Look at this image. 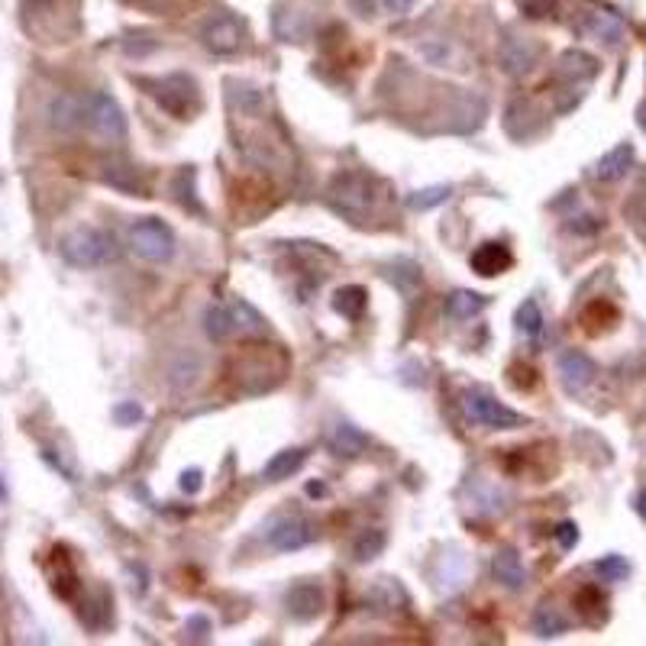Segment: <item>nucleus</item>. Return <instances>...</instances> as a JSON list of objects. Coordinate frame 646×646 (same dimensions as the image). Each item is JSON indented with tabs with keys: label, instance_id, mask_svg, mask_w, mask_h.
I'll use <instances>...</instances> for the list:
<instances>
[{
	"label": "nucleus",
	"instance_id": "f257e3e1",
	"mask_svg": "<svg viewBox=\"0 0 646 646\" xmlns=\"http://www.w3.org/2000/svg\"><path fill=\"white\" fill-rule=\"evenodd\" d=\"M62 259L75 269H94V265H107L120 255L117 239L101 227H78L65 233L59 243Z\"/></svg>",
	"mask_w": 646,
	"mask_h": 646
},
{
	"label": "nucleus",
	"instance_id": "f03ea898",
	"mask_svg": "<svg viewBox=\"0 0 646 646\" xmlns=\"http://www.w3.org/2000/svg\"><path fill=\"white\" fill-rule=\"evenodd\" d=\"M139 87H145V94L159 101V107L165 113L178 120H191V113L201 107V94H197V81L185 71H171L162 78H137Z\"/></svg>",
	"mask_w": 646,
	"mask_h": 646
},
{
	"label": "nucleus",
	"instance_id": "7ed1b4c3",
	"mask_svg": "<svg viewBox=\"0 0 646 646\" xmlns=\"http://www.w3.org/2000/svg\"><path fill=\"white\" fill-rule=\"evenodd\" d=\"M378 181L372 175H362V171H346V175H336L330 185V204L343 213V217H362L378 204Z\"/></svg>",
	"mask_w": 646,
	"mask_h": 646
},
{
	"label": "nucleus",
	"instance_id": "20e7f679",
	"mask_svg": "<svg viewBox=\"0 0 646 646\" xmlns=\"http://www.w3.org/2000/svg\"><path fill=\"white\" fill-rule=\"evenodd\" d=\"M129 249L145 262H169L171 253H175V236H171L165 220L143 217V220L129 227Z\"/></svg>",
	"mask_w": 646,
	"mask_h": 646
},
{
	"label": "nucleus",
	"instance_id": "39448f33",
	"mask_svg": "<svg viewBox=\"0 0 646 646\" xmlns=\"http://www.w3.org/2000/svg\"><path fill=\"white\" fill-rule=\"evenodd\" d=\"M462 404H466V417L476 427H488V430H518V427L527 424V417L504 408L501 401L494 398V394L482 392V388H472Z\"/></svg>",
	"mask_w": 646,
	"mask_h": 646
},
{
	"label": "nucleus",
	"instance_id": "423d86ee",
	"mask_svg": "<svg viewBox=\"0 0 646 646\" xmlns=\"http://www.w3.org/2000/svg\"><path fill=\"white\" fill-rule=\"evenodd\" d=\"M85 123L104 139H120L127 133V117L107 91H94L85 97Z\"/></svg>",
	"mask_w": 646,
	"mask_h": 646
},
{
	"label": "nucleus",
	"instance_id": "0eeeda50",
	"mask_svg": "<svg viewBox=\"0 0 646 646\" xmlns=\"http://www.w3.org/2000/svg\"><path fill=\"white\" fill-rule=\"evenodd\" d=\"M204 46L217 55H233L246 46V23L239 17H230V13H223V17L211 20L204 26V33H201Z\"/></svg>",
	"mask_w": 646,
	"mask_h": 646
},
{
	"label": "nucleus",
	"instance_id": "6e6552de",
	"mask_svg": "<svg viewBox=\"0 0 646 646\" xmlns=\"http://www.w3.org/2000/svg\"><path fill=\"white\" fill-rule=\"evenodd\" d=\"M314 527L301 518H281L272 530H269V543L278 550V553H294V550H304V546L314 543Z\"/></svg>",
	"mask_w": 646,
	"mask_h": 646
},
{
	"label": "nucleus",
	"instance_id": "1a4fd4ad",
	"mask_svg": "<svg viewBox=\"0 0 646 646\" xmlns=\"http://www.w3.org/2000/svg\"><path fill=\"white\" fill-rule=\"evenodd\" d=\"M559 375H562V385H566V392L572 394H582L588 385L595 382V362L585 356V352H578V349H569V352H562L559 356Z\"/></svg>",
	"mask_w": 646,
	"mask_h": 646
},
{
	"label": "nucleus",
	"instance_id": "9d476101",
	"mask_svg": "<svg viewBox=\"0 0 646 646\" xmlns=\"http://www.w3.org/2000/svg\"><path fill=\"white\" fill-rule=\"evenodd\" d=\"M285 608L294 621H314L317 614L323 611V588L314 582H298V585L288 588L285 595Z\"/></svg>",
	"mask_w": 646,
	"mask_h": 646
},
{
	"label": "nucleus",
	"instance_id": "9b49d317",
	"mask_svg": "<svg viewBox=\"0 0 646 646\" xmlns=\"http://www.w3.org/2000/svg\"><path fill=\"white\" fill-rule=\"evenodd\" d=\"M468 265H472V272L476 275L498 278V275L508 272L510 265H514V255H510V249L501 246V243H484V246H478L476 253H472Z\"/></svg>",
	"mask_w": 646,
	"mask_h": 646
},
{
	"label": "nucleus",
	"instance_id": "f8f14e48",
	"mask_svg": "<svg viewBox=\"0 0 646 646\" xmlns=\"http://www.w3.org/2000/svg\"><path fill=\"white\" fill-rule=\"evenodd\" d=\"M536 55H540V49H536L534 43H527V39H520V36H510V39H504L501 46V69L508 71V75H527L530 69L536 65Z\"/></svg>",
	"mask_w": 646,
	"mask_h": 646
},
{
	"label": "nucleus",
	"instance_id": "ddd939ff",
	"mask_svg": "<svg viewBox=\"0 0 646 646\" xmlns=\"http://www.w3.org/2000/svg\"><path fill=\"white\" fill-rule=\"evenodd\" d=\"M582 33L614 46V43H621L624 20L617 17V13H611V10H585V17H582Z\"/></svg>",
	"mask_w": 646,
	"mask_h": 646
},
{
	"label": "nucleus",
	"instance_id": "4468645a",
	"mask_svg": "<svg viewBox=\"0 0 646 646\" xmlns=\"http://www.w3.org/2000/svg\"><path fill=\"white\" fill-rule=\"evenodd\" d=\"M49 120L52 127L62 129V133H75L78 127H85V101L71 97V94H62L59 101L49 107Z\"/></svg>",
	"mask_w": 646,
	"mask_h": 646
},
{
	"label": "nucleus",
	"instance_id": "2eb2a0df",
	"mask_svg": "<svg viewBox=\"0 0 646 646\" xmlns=\"http://www.w3.org/2000/svg\"><path fill=\"white\" fill-rule=\"evenodd\" d=\"M630 169H634V145L621 143V145H614L608 155H601V162L595 165V178L617 181V178H624Z\"/></svg>",
	"mask_w": 646,
	"mask_h": 646
},
{
	"label": "nucleus",
	"instance_id": "dca6fc26",
	"mask_svg": "<svg viewBox=\"0 0 646 646\" xmlns=\"http://www.w3.org/2000/svg\"><path fill=\"white\" fill-rule=\"evenodd\" d=\"M327 443L336 456H359V452L369 446V436L352 424H333L330 434H327Z\"/></svg>",
	"mask_w": 646,
	"mask_h": 646
},
{
	"label": "nucleus",
	"instance_id": "f3484780",
	"mask_svg": "<svg viewBox=\"0 0 646 646\" xmlns=\"http://www.w3.org/2000/svg\"><path fill=\"white\" fill-rule=\"evenodd\" d=\"M272 26L285 43H301V39H307V33H311V17H307L304 10L281 7L278 13H275Z\"/></svg>",
	"mask_w": 646,
	"mask_h": 646
},
{
	"label": "nucleus",
	"instance_id": "a211bd4d",
	"mask_svg": "<svg viewBox=\"0 0 646 646\" xmlns=\"http://www.w3.org/2000/svg\"><path fill=\"white\" fill-rule=\"evenodd\" d=\"M492 572H494V578L501 582V585H508V588H524V582H527V569H524V562H520V556L514 553V550H501V553L494 556V562H492Z\"/></svg>",
	"mask_w": 646,
	"mask_h": 646
},
{
	"label": "nucleus",
	"instance_id": "6ab92c4d",
	"mask_svg": "<svg viewBox=\"0 0 646 646\" xmlns=\"http://www.w3.org/2000/svg\"><path fill=\"white\" fill-rule=\"evenodd\" d=\"M366 304H369V291L362 285H346L333 294V311L346 320H359V317L366 314Z\"/></svg>",
	"mask_w": 646,
	"mask_h": 646
},
{
	"label": "nucleus",
	"instance_id": "aec40b11",
	"mask_svg": "<svg viewBox=\"0 0 646 646\" xmlns=\"http://www.w3.org/2000/svg\"><path fill=\"white\" fill-rule=\"evenodd\" d=\"M304 462H307V450H301V446L281 450V452H275V460L265 466V478H269V482H285V478L294 476Z\"/></svg>",
	"mask_w": 646,
	"mask_h": 646
},
{
	"label": "nucleus",
	"instance_id": "412c9836",
	"mask_svg": "<svg viewBox=\"0 0 646 646\" xmlns=\"http://www.w3.org/2000/svg\"><path fill=\"white\" fill-rule=\"evenodd\" d=\"M559 75L572 78V81H585V78L598 75V62L592 59V55H585V52L569 49L559 55Z\"/></svg>",
	"mask_w": 646,
	"mask_h": 646
},
{
	"label": "nucleus",
	"instance_id": "4be33fe9",
	"mask_svg": "<svg viewBox=\"0 0 646 646\" xmlns=\"http://www.w3.org/2000/svg\"><path fill=\"white\" fill-rule=\"evenodd\" d=\"M484 307V298L476 291H452L446 298V317L450 320H472Z\"/></svg>",
	"mask_w": 646,
	"mask_h": 646
},
{
	"label": "nucleus",
	"instance_id": "5701e85b",
	"mask_svg": "<svg viewBox=\"0 0 646 646\" xmlns=\"http://www.w3.org/2000/svg\"><path fill=\"white\" fill-rule=\"evenodd\" d=\"M614 323H617V307L608 304V301H595V304H588L585 314H582V327H585L588 333L611 330Z\"/></svg>",
	"mask_w": 646,
	"mask_h": 646
},
{
	"label": "nucleus",
	"instance_id": "b1692460",
	"mask_svg": "<svg viewBox=\"0 0 646 646\" xmlns=\"http://www.w3.org/2000/svg\"><path fill=\"white\" fill-rule=\"evenodd\" d=\"M204 330H207V336L211 340H227V336H233L236 333V320H233V311L230 307H211L204 314Z\"/></svg>",
	"mask_w": 646,
	"mask_h": 646
},
{
	"label": "nucleus",
	"instance_id": "393cba45",
	"mask_svg": "<svg viewBox=\"0 0 646 646\" xmlns=\"http://www.w3.org/2000/svg\"><path fill=\"white\" fill-rule=\"evenodd\" d=\"M569 630V621L562 617L556 608H550V604H543V608H536L534 614V634L536 637H559V634H566Z\"/></svg>",
	"mask_w": 646,
	"mask_h": 646
},
{
	"label": "nucleus",
	"instance_id": "a878e982",
	"mask_svg": "<svg viewBox=\"0 0 646 646\" xmlns=\"http://www.w3.org/2000/svg\"><path fill=\"white\" fill-rule=\"evenodd\" d=\"M382 546H385V530L369 527L352 540V556H356L359 562H372L375 556L382 553Z\"/></svg>",
	"mask_w": 646,
	"mask_h": 646
},
{
	"label": "nucleus",
	"instance_id": "bb28decb",
	"mask_svg": "<svg viewBox=\"0 0 646 646\" xmlns=\"http://www.w3.org/2000/svg\"><path fill=\"white\" fill-rule=\"evenodd\" d=\"M514 323H518V330L524 333V336L536 340V336L543 333V311H540L536 301H524V304L518 307V314H514Z\"/></svg>",
	"mask_w": 646,
	"mask_h": 646
},
{
	"label": "nucleus",
	"instance_id": "cd10ccee",
	"mask_svg": "<svg viewBox=\"0 0 646 646\" xmlns=\"http://www.w3.org/2000/svg\"><path fill=\"white\" fill-rule=\"evenodd\" d=\"M366 604L372 611H378V604H385L382 611H388V608H401V604H404V595H401V588L394 585V582H378V585L369 592Z\"/></svg>",
	"mask_w": 646,
	"mask_h": 646
},
{
	"label": "nucleus",
	"instance_id": "c85d7f7f",
	"mask_svg": "<svg viewBox=\"0 0 646 646\" xmlns=\"http://www.w3.org/2000/svg\"><path fill=\"white\" fill-rule=\"evenodd\" d=\"M452 187L450 185H436V187H424V191H414V195L408 197V207L410 211H430V207L443 204L446 197H450Z\"/></svg>",
	"mask_w": 646,
	"mask_h": 646
},
{
	"label": "nucleus",
	"instance_id": "c756f323",
	"mask_svg": "<svg viewBox=\"0 0 646 646\" xmlns=\"http://www.w3.org/2000/svg\"><path fill=\"white\" fill-rule=\"evenodd\" d=\"M595 572L604 582H624L630 576V562L624 556H604V559L595 562Z\"/></svg>",
	"mask_w": 646,
	"mask_h": 646
},
{
	"label": "nucleus",
	"instance_id": "7c9ffc66",
	"mask_svg": "<svg viewBox=\"0 0 646 646\" xmlns=\"http://www.w3.org/2000/svg\"><path fill=\"white\" fill-rule=\"evenodd\" d=\"M578 608H582V614H588V621H592V611L601 614V621H604V608H608V601H604V595L598 588H585V592H578Z\"/></svg>",
	"mask_w": 646,
	"mask_h": 646
},
{
	"label": "nucleus",
	"instance_id": "2f4dec72",
	"mask_svg": "<svg viewBox=\"0 0 646 646\" xmlns=\"http://www.w3.org/2000/svg\"><path fill=\"white\" fill-rule=\"evenodd\" d=\"M113 417L120 420V427H133V424H139L143 420V408H139L137 401H123L120 408H113Z\"/></svg>",
	"mask_w": 646,
	"mask_h": 646
},
{
	"label": "nucleus",
	"instance_id": "473e14b6",
	"mask_svg": "<svg viewBox=\"0 0 646 646\" xmlns=\"http://www.w3.org/2000/svg\"><path fill=\"white\" fill-rule=\"evenodd\" d=\"M510 382L518 385V388H534V385H536V369L524 366V362H514V366H510Z\"/></svg>",
	"mask_w": 646,
	"mask_h": 646
},
{
	"label": "nucleus",
	"instance_id": "72a5a7b5",
	"mask_svg": "<svg viewBox=\"0 0 646 646\" xmlns=\"http://www.w3.org/2000/svg\"><path fill=\"white\" fill-rule=\"evenodd\" d=\"M556 543H559L562 550H572V546L578 543V527L572 520H562L559 527H556Z\"/></svg>",
	"mask_w": 646,
	"mask_h": 646
},
{
	"label": "nucleus",
	"instance_id": "f704fd0d",
	"mask_svg": "<svg viewBox=\"0 0 646 646\" xmlns=\"http://www.w3.org/2000/svg\"><path fill=\"white\" fill-rule=\"evenodd\" d=\"M527 17H546L556 7V0H518Z\"/></svg>",
	"mask_w": 646,
	"mask_h": 646
},
{
	"label": "nucleus",
	"instance_id": "c9c22d12",
	"mask_svg": "<svg viewBox=\"0 0 646 646\" xmlns=\"http://www.w3.org/2000/svg\"><path fill=\"white\" fill-rule=\"evenodd\" d=\"M201 484H204V476H201L197 468H187V472H181V492L195 494Z\"/></svg>",
	"mask_w": 646,
	"mask_h": 646
},
{
	"label": "nucleus",
	"instance_id": "e433bc0d",
	"mask_svg": "<svg viewBox=\"0 0 646 646\" xmlns=\"http://www.w3.org/2000/svg\"><path fill=\"white\" fill-rule=\"evenodd\" d=\"M637 510H640V518L646 520V488L640 492V498H637Z\"/></svg>",
	"mask_w": 646,
	"mask_h": 646
},
{
	"label": "nucleus",
	"instance_id": "4c0bfd02",
	"mask_svg": "<svg viewBox=\"0 0 646 646\" xmlns=\"http://www.w3.org/2000/svg\"><path fill=\"white\" fill-rule=\"evenodd\" d=\"M33 4H49V0H33Z\"/></svg>",
	"mask_w": 646,
	"mask_h": 646
}]
</instances>
